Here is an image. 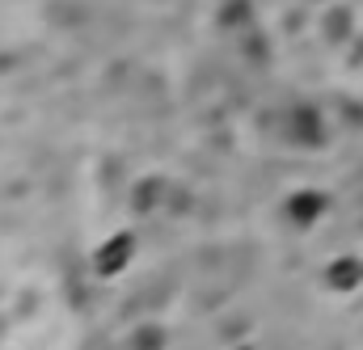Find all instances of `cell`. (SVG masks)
Instances as JSON below:
<instances>
[{"label": "cell", "mask_w": 363, "mask_h": 350, "mask_svg": "<svg viewBox=\"0 0 363 350\" xmlns=\"http://www.w3.org/2000/svg\"><path fill=\"white\" fill-rule=\"evenodd\" d=\"M283 140L300 152H317L330 144V118L317 101H296L283 114Z\"/></svg>", "instance_id": "cell-1"}, {"label": "cell", "mask_w": 363, "mask_h": 350, "mask_svg": "<svg viewBox=\"0 0 363 350\" xmlns=\"http://www.w3.org/2000/svg\"><path fill=\"white\" fill-rule=\"evenodd\" d=\"M140 258V241H135V232H127V228H118V232H110V237H101L97 245H93L89 254V270L97 278H123L131 266Z\"/></svg>", "instance_id": "cell-2"}, {"label": "cell", "mask_w": 363, "mask_h": 350, "mask_svg": "<svg viewBox=\"0 0 363 350\" xmlns=\"http://www.w3.org/2000/svg\"><path fill=\"white\" fill-rule=\"evenodd\" d=\"M325 215H330V190H321V186H296L283 198V220L291 228H300V232L317 228Z\"/></svg>", "instance_id": "cell-3"}, {"label": "cell", "mask_w": 363, "mask_h": 350, "mask_svg": "<svg viewBox=\"0 0 363 350\" xmlns=\"http://www.w3.org/2000/svg\"><path fill=\"white\" fill-rule=\"evenodd\" d=\"M169 198H174V181L161 174L135 177L131 194H127V203H131L135 215H161V211H169Z\"/></svg>", "instance_id": "cell-4"}, {"label": "cell", "mask_w": 363, "mask_h": 350, "mask_svg": "<svg viewBox=\"0 0 363 350\" xmlns=\"http://www.w3.org/2000/svg\"><path fill=\"white\" fill-rule=\"evenodd\" d=\"M321 283L334 295H355L363 287V258L359 254H334L321 270Z\"/></svg>", "instance_id": "cell-5"}, {"label": "cell", "mask_w": 363, "mask_h": 350, "mask_svg": "<svg viewBox=\"0 0 363 350\" xmlns=\"http://www.w3.org/2000/svg\"><path fill=\"white\" fill-rule=\"evenodd\" d=\"M216 26L233 38L258 34V4L254 0H220L216 4Z\"/></svg>", "instance_id": "cell-6"}, {"label": "cell", "mask_w": 363, "mask_h": 350, "mask_svg": "<svg viewBox=\"0 0 363 350\" xmlns=\"http://www.w3.org/2000/svg\"><path fill=\"white\" fill-rule=\"evenodd\" d=\"M127 350H169V329L161 321H144V325L131 329Z\"/></svg>", "instance_id": "cell-7"}]
</instances>
